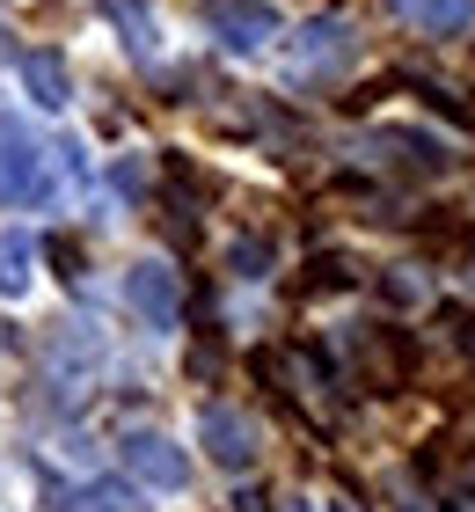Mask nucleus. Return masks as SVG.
<instances>
[{
    "instance_id": "f8f14e48",
    "label": "nucleus",
    "mask_w": 475,
    "mask_h": 512,
    "mask_svg": "<svg viewBox=\"0 0 475 512\" xmlns=\"http://www.w3.org/2000/svg\"><path fill=\"white\" fill-rule=\"evenodd\" d=\"M227 264L242 271V278H264V271H271V242H249V235H242V242H234V256H227Z\"/></svg>"
},
{
    "instance_id": "f257e3e1",
    "label": "nucleus",
    "mask_w": 475,
    "mask_h": 512,
    "mask_svg": "<svg viewBox=\"0 0 475 512\" xmlns=\"http://www.w3.org/2000/svg\"><path fill=\"white\" fill-rule=\"evenodd\" d=\"M198 439L212 447L220 469H249V461H256V425H249L242 410H220V403H212V410L198 417Z\"/></svg>"
},
{
    "instance_id": "6e6552de",
    "label": "nucleus",
    "mask_w": 475,
    "mask_h": 512,
    "mask_svg": "<svg viewBox=\"0 0 475 512\" xmlns=\"http://www.w3.org/2000/svg\"><path fill=\"white\" fill-rule=\"evenodd\" d=\"M212 30H220L234 52H256V44L271 37V15H264V8H249V0H227V8H212Z\"/></svg>"
},
{
    "instance_id": "f03ea898",
    "label": "nucleus",
    "mask_w": 475,
    "mask_h": 512,
    "mask_svg": "<svg viewBox=\"0 0 475 512\" xmlns=\"http://www.w3.org/2000/svg\"><path fill=\"white\" fill-rule=\"evenodd\" d=\"M125 469L139 476V483H154V491H183L190 483V461L169 447L161 432H147V439H125Z\"/></svg>"
},
{
    "instance_id": "f3484780",
    "label": "nucleus",
    "mask_w": 475,
    "mask_h": 512,
    "mask_svg": "<svg viewBox=\"0 0 475 512\" xmlns=\"http://www.w3.org/2000/svg\"><path fill=\"white\" fill-rule=\"evenodd\" d=\"M410 512H417V505H410Z\"/></svg>"
},
{
    "instance_id": "20e7f679",
    "label": "nucleus",
    "mask_w": 475,
    "mask_h": 512,
    "mask_svg": "<svg viewBox=\"0 0 475 512\" xmlns=\"http://www.w3.org/2000/svg\"><path fill=\"white\" fill-rule=\"evenodd\" d=\"M366 359H373V381H380V388H402V381L417 374L410 330H366Z\"/></svg>"
},
{
    "instance_id": "4468645a",
    "label": "nucleus",
    "mask_w": 475,
    "mask_h": 512,
    "mask_svg": "<svg viewBox=\"0 0 475 512\" xmlns=\"http://www.w3.org/2000/svg\"><path fill=\"white\" fill-rule=\"evenodd\" d=\"M439 322H446V337H454V352H468V359H475V308H446Z\"/></svg>"
},
{
    "instance_id": "ddd939ff",
    "label": "nucleus",
    "mask_w": 475,
    "mask_h": 512,
    "mask_svg": "<svg viewBox=\"0 0 475 512\" xmlns=\"http://www.w3.org/2000/svg\"><path fill=\"white\" fill-rule=\"evenodd\" d=\"M424 242H432V249H468V220H454V213L424 220Z\"/></svg>"
},
{
    "instance_id": "9b49d317",
    "label": "nucleus",
    "mask_w": 475,
    "mask_h": 512,
    "mask_svg": "<svg viewBox=\"0 0 475 512\" xmlns=\"http://www.w3.org/2000/svg\"><path fill=\"white\" fill-rule=\"evenodd\" d=\"M66 512H125V491H117V483H88V491H74Z\"/></svg>"
},
{
    "instance_id": "1a4fd4ad",
    "label": "nucleus",
    "mask_w": 475,
    "mask_h": 512,
    "mask_svg": "<svg viewBox=\"0 0 475 512\" xmlns=\"http://www.w3.org/2000/svg\"><path fill=\"white\" fill-rule=\"evenodd\" d=\"M22 81H30V96L52 103V110L74 96V88H66V59H59V52H30V59H22Z\"/></svg>"
},
{
    "instance_id": "9d476101",
    "label": "nucleus",
    "mask_w": 475,
    "mask_h": 512,
    "mask_svg": "<svg viewBox=\"0 0 475 512\" xmlns=\"http://www.w3.org/2000/svg\"><path fill=\"white\" fill-rule=\"evenodd\" d=\"M344 286H359V271H351V256H315L307 264V278H300V293H344Z\"/></svg>"
},
{
    "instance_id": "423d86ee",
    "label": "nucleus",
    "mask_w": 475,
    "mask_h": 512,
    "mask_svg": "<svg viewBox=\"0 0 475 512\" xmlns=\"http://www.w3.org/2000/svg\"><path fill=\"white\" fill-rule=\"evenodd\" d=\"M351 59V30L344 22H307L300 30V66L307 74H329V66H344Z\"/></svg>"
},
{
    "instance_id": "2eb2a0df",
    "label": "nucleus",
    "mask_w": 475,
    "mask_h": 512,
    "mask_svg": "<svg viewBox=\"0 0 475 512\" xmlns=\"http://www.w3.org/2000/svg\"><path fill=\"white\" fill-rule=\"evenodd\" d=\"M52 264H59L66 278H81V249H74V235H52Z\"/></svg>"
},
{
    "instance_id": "dca6fc26",
    "label": "nucleus",
    "mask_w": 475,
    "mask_h": 512,
    "mask_svg": "<svg viewBox=\"0 0 475 512\" xmlns=\"http://www.w3.org/2000/svg\"><path fill=\"white\" fill-rule=\"evenodd\" d=\"M337 512H351V505H337Z\"/></svg>"
},
{
    "instance_id": "39448f33",
    "label": "nucleus",
    "mask_w": 475,
    "mask_h": 512,
    "mask_svg": "<svg viewBox=\"0 0 475 512\" xmlns=\"http://www.w3.org/2000/svg\"><path fill=\"white\" fill-rule=\"evenodd\" d=\"M395 15L410 30H432V37H454L475 22V0H395Z\"/></svg>"
},
{
    "instance_id": "0eeeda50",
    "label": "nucleus",
    "mask_w": 475,
    "mask_h": 512,
    "mask_svg": "<svg viewBox=\"0 0 475 512\" xmlns=\"http://www.w3.org/2000/svg\"><path fill=\"white\" fill-rule=\"evenodd\" d=\"M380 147H388V154H395L410 176H439L446 161H454V154H446L432 132H402V125H395V132H380Z\"/></svg>"
},
{
    "instance_id": "7ed1b4c3",
    "label": "nucleus",
    "mask_w": 475,
    "mask_h": 512,
    "mask_svg": "<svg viewBox=\"0 0 475 512\" xmlns=\"http://www.w3.org/2000/svg\"><path fill=\"white\" fill-rule=\"evenodd\" d=\"M132 308L147 315V322H176V308H183L176 271H169V264H139V271H132Z\"/></svg>"
}]
</instances>
